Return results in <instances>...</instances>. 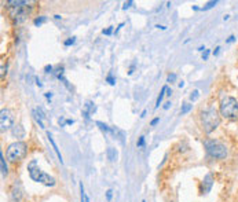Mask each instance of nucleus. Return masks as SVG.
<instances>
[{
    "label": "nucleus",
    "instance_id": "1",
    "mask_svg": "<svg viewBox=\"0 0 238 202\" xmlns=\"http://www.w3.org/2000/svg\"><path fill=\"white\" fill-rule=\"evenodd\" d=\"M201 124L205 134H212L220 124V113L214 106L204 109L201 111Z\"/></svg>",
    "mask_w": 238,
    "mask_h": 202
},
{
    "label": "nucleus",
    "instance_id": "2",
    "mask_svg": "<svg viewBox=\"0 0 238 202\" xmlns=\"http://www.w3.org/2000/svg\"><path fill=\"white\" fill-rule=\"evenodd\" d=\"M28 172H29V176L33 182L41 183V184L47 186V187H55V186H57V180H55L52 176H50L48 173L43 172V171L39 168L36 159H32V161L28 164Z\"/></svg>",
    "mask_w": 238,
    "mask_h": 202
},
{
    "label": "nucleus",
    "instance_id": "3",
    "mask_svg": "<svg viewBox=\"0 0 238 202\" xmlns=\"http://www.w3.org/2000/svg\"><path fill=\"white\" fill-rule=\"evenodd\" d=\"M26 154H28V144L22 140H18V142L8 144V147L6 150V158L10 162H20L25 158Z\"/></svg>",
    "mask_w": 238,
    "mask_h": 202
},
{
    "label": "nucleus",
    "instance_id": "4",
    "mask_svg": "<svg viewBox=\"0 0 238 202\" xmlns=\"http://www.w3.org/2000/svg\"><path fill=\"white\" fill-rule=\"evenodd\" d=\"M219 113L222 117L228 120L238 118V101L233 96H226L222 99L219 106Z\"/></svg>",
    "mask_w": 238,
    "mask_h": 202
},
{
    "label": "nucleus",
    "instance_id": "5",
    "mask_svg": "<svg viewBox=\"0 0 238 202\" xmlns=\"http://www.w3.org/2000/svg\"><path fill=\"white\" fill-rule=\"evenodd\" d=\"M204 147L206 150V154L209 157L212 158H216V159H223L227 157V147L226 144H223L222 142L219 140H215V139H208L204 142Z\"/></svg>",
    "mask_w": 238,
    "mask_h": 202
},
{
    "label": "nucleus",
    "instance_id": "6",
    "mask_svg": "<svg viewBox=\"0 0 238 202\" xmlns=\"http://www.w3.org/2000/svg\"><path fill=\"white\" fill-rule=\"evenodd\" d=\"M14 127V114L10 109H1L0 110V128L1 131L13 129Z\"/></svg>",
    "mask_w": 238,
    "mask_h": 202
},
{
    "label": "nucleus",
    "instance_id": "7",
    "mask_svg": "<svg viewBox=\"0 0 238 202\" xmlns=\"http://www.w3.org/2000/svg\"><path fill=\"white\" fill-rule=\"evenodd\" d=\"M32 10V6H24V7H18V8H10V17L14 21V24H21L24 22L28 14Z\"/></svg>",
    "mask_w": 238,
    "mask_h": 202
},
{
    "label": "nucleus",
    "instance_id": "8",
    "mask_svg": "<svg viewBox=\"0 0 238 202\" xmlns=\"http://www.w3.org/2000/svg\"><path fill=\"white\" fill-rule=\"evenodd\" d=\"M24 186L21 180H14L13 186L10 190V201L11 202H21V199L24 198Z\"/></svg>",
    "mask_w": 238,
    "mask_h": 202
},
{
    "label": "nucleus",
    "instance_id": "9",
    "mask_svg": "<svg viewBox=\"0 0 238 202\" xmlns=\"http://www.w3.org/2000/svg\"><path fill=\"white\" fill-rule=\"evenodd\" d=\"M212 186H214V176L211 173H206L200 186V194H208L212 190Z\"/></svg>",
    "mask_w": 238,
    "mask_h": 202
},
{
    "label": "nucleus",
    "instance_id": "10",
    "mask_svg": "<svg viewBox=\"0 0 238 202\" xmlns=\"http://www.w3.org/2000/svg\"><path fill=\"white\" fill-rule=\"evenodd\" d=\"M33 117H34V120L37 121V124L40 125V128H46V125H44V120H46V115H44L43 110L40 109V107H36L33 110Z\"/></svg>",
    "mask_w": 238,
    "mask_h": 202
},
{
    "label": "nucleus",
    "instance_id": "11",
    "mask_svg": "<svg viewBox=\"0 0 238 202\" xmlns=\"http://www.w3.org/2000/svg\"><path fill=\"white\" fill-rule=\"evenodd\" d=\"M47 138H48V142H50V143H51V146H52V150H54V153L57 154V157H58L59 162H61V164H63V159H62V154H61V151H59L58 146H57V143H55V140H54V138H52V135L50 134V132H47Z\"/></svg>",
    "mask_w": 238,
    "mask_h": 202
},
{
    "label": "nucleus",
    "instance_id": "12",
    "mask_svg": "<svg viewBox=\"0 0 238 202\" xmlns=\"http://www.w3.org/2000/svg\"><path fill=\"white\" fill-rule=\"evenodd\" d=\"M95 110H97V107H95V105H94L91 101H88L85 105H84V111H83V115L85 117V118H88L90 117V114H92V113H95Z\"/></svg>",
    "mask_w": 238,
    "mask_h": 202
},
{
    "label": "nucleus",
    "instance_id": "13",
    "mask_svg": "<svg viewBox=\"0 0 238 202\" xmlns=\"http://www.w3.org/2000/svg\"><path fill=\"white\" fill-rule=\"evenodd\" d=\"M11 134H13V136H15V138H18V139H22L25 136V129H24V127L22 125H14L13 127V129H11Z\"/></svg>",
    "mask_w": 238,
    "mask_h": 202
},
{
    "label": "nucleus",
    "instance_id": "14",
    "mask_svg": "<svg viewBox=\"0 0 238 202\" xmlns=\"http://www.w3.org/2000/svg\"><path fill=\"white\" fill-rule=\"evenodd\" d=\"M0 168H1V176L7 178V175H8V166H7V162H6L3 151H0Z\"/></svg>",
    "mask_w": 238,
    "mask_h": 202
},
{
    "label": "nucleus",
    "instance_id": "15",
    "mask_svg": "<svg viewBox=\"0 0 238 202\" xmlns=\"http://www.w3.org/2000/svg\"><path fill=\"white\" fill-rule=\"evenodd\" d=\"M29 3L28 1H24V0H8L7 1V7L8 8H18V7H24V6H28Z\"/></svg>",
    "mask_w": 238,
    "mask_h": 202
},
{
    "label": "nucleus",
    "instance_id": "16",
    "mask_svg": "<svg viewBox=\"0 0 238 202\" xmlns=\"http://www.w3.org/2000/svg\"><path fill=\"white\" fill-rule=\"evenodd\" d=\"M106 154H107V158L110 159L112 162L117 161V151H116V149H113V147H109V149L106 150Z\"/></svg>",
    "mask_w": 238,
    "mask_h": 202
},
{
    "label": "nucleus",
    "instance_id": "17",
    "mask_svg": "<svg viewBox=\"0 0 238 202\" xmlns=\"http://www.w3.org/2000/svg\"><path fill=\"white\" fill-rule=\"evenodd\" d=\"M167 88H168L167 85L162 87V89H161V92H160V95L157 96V102H155V109H158V107H160L161 102H162V99H164V95H167V94H165V92H167Z\"/></svg>",
    "mask_w": 238,
    "mask_h": 202
},
{
    "label": "nucleus",
    "instance_id": "18",
    "mask_svg": "<svg viewBox=\"0 0 238 202\" xmlns=\"http://www.w3.org/2000/svg\"><path fill=\"white\" fill-rule=\"evenodd\" d=\"M95 124L99 127V129L103 131V132H109V134H112V128L109 127V125H106L105 122H102V121H97Z\"/></svg>",
    "mask_w": 238,
    "mask_h": 202
},
{
    "label": "nucleus",
    "instance_id": "19",
    "mask_svg": "<svg viewBox=\"0 0 238 202\" xmlns=\"http://www.w3.org/2000/svg\"><path fill=\"white\" fill-rule=\"evenodd\" d=\"M46 21H47V17H44V15H40V17H37V18H34L33 24H34V26H40V25L44 24Z\"/></svg>",
    "mask_w": 238,
    "mask_h": 202
},
{
    "label": "nucleus",
    "instance_id": "20",
    "mask_svg": "<svg viewBox=\"0 0 238 202\" xmlns=\"http://www.w3.org/2000/svg\"><path fill=\"white\" fill-rule=\"evenodd\" d=\"M191 109H193V105H190V103H183V105H182V109H180V113H182V114H186V113H189Z\"/></svg>",
    "mask_w": 238,
    "mask_h": 202
},
{
    "label": "nucleus",
    "instance_id": "21",
    "mask_svg": "<svg viewBox=\"0 0 238 202\" xmlns=\"http://www.w3.org/2000/svg\"><path fill=\"white\" fill-rule=\"evenodd\" d=\"M85 199H87V194H85V190H84L83 183H80V201L85 202Z\"/></svg>",
    "mask_w": 238,
    "mask_h": 202
},
{
    "label": "nucleus",
    "instance_id": "22",
    "mask_svg": "<svg viewBox=\"0 0 238 202\" xmlns=\"http://www.w3.org/2000/svg\"><path fill=\"white\" fill-rule=\"evenodd\" d=\"M216 4H218V0H212V1H208V3H206V4H205L201 10H202V11H206V10H209V8H212V7H215Z\"/></svg>",
    "mask_w": 238,
    "mask_h": 202
},
{
    "label": "nucleus",
    "instance_id": "23",
    "mask_svg": "<svg viewBox=\"0 0 238 202\" xmlns=\"http://www.w3.org/2000/svg\"><path fill=\"white\" fill-rule=\"evenodd\" d=\"M198 96H200V91L198 89H194V91L191 92V95H190V101L195 102L197 99H198Z\"/></svg>",
    "mask_w": 238,
    "mask_h": 202
},
{
    "label": "nucleus",
    "instance_id": "24",
    "mask_svg": "<svg viewBox=\"0 0 238 202\" xmlns=\"http://www.w3.org/2000/svg\"><path fill=\"white\" fill-rule=\"evenodd\" d=\"M106 81L109 82L110 85H114V84H116V78L113 77V74H112V73H109V74H107V77H106Z\"/></svg>",
    "mask_w": 238,
    "mask_h": 202
},
{
    "label": "nucleus",
    "instance_id": "25",
    "mask_svg": "<svg viewBox=\"0 0 238 202\" xmlns=\"http://www.w3.org/2000/svg\"><path fill=\"white\" fill-rule=\"evenodd\" d=\"M74 41H76V37H70V38H68V40H65V41H63V44L68 47V45H72V44H74Z\"/></svg>",
    "mask_w": 238,
    "mask_h": 202
},
{
    "label": "nucleus",
    "instance_id": "26",
    "mask_svg": "<svg viewBox=\"0 0 238 202\" xmlns=\"http://www.w3.org/2000/svg\"><path fill=\"white\" fill-rule=\"evenodd\" d=\"M112 198H113V190H110V188H109V190L106 191V199H107V202L112 201Z\"/></svg>",
    "mask_w": 238,
    "mask_h": 202
},
{
    "label": "nucleus",
    "instance_id": "27",
    "mask_svg": "<svg viewBox=\"0 0 238 202\" xmlns=\"http://www.w3.org/2000/svg\"><path fill=\"white\" fill-rule=\"evenodd\" d=\"M176 80V74L175 73H171V74H168V78H167V81L168 82H174Z\"/></svg>",
    "mask_w": 238,
    "mask_h": 202
},
{
    "label": "nucleus",
    "instance_id": "28",
    "mask_svg": "<svg viewBox=\"0 0 238 202\" xmlns=\"http://www.w3.org/2000/svg\"><path fill=\"white\" fill-rule=\"evenodd\" d=\"M136 146H138V147H143V146H145V136H141V138H139Z\"/></svg>",
    "mask_w": 238,
    "mask_h": 202
},
{
    "label": "nucleus",
    "instance_id": "29",
    "mask_svg": "<svg viewBox=\"0 0 238 202\" xmlns=\"http://www.w3.org/2000/svg\"><path fill=\"white\" fill-rule=\"evenodd\" d=\"M112 32H113V26H109L107 29H103V30H102V33H103V34H106V36L112 34Z\"/></svg>",
    "mask_w": 238,
    "mask_h": 202
},
{
    "label": "nucleus",
    "instance_id": "30",
    "mask_svg": "<svg viewBox=\"0 0 238 202\" xmlns=\"http://www.w3.org/2000/svg\"><path fill=\"white\" fill-rule=\"evenodd\" d=\"M209 54H211V50H205L204 54H202V61H208Z\"/></svg>",
    "mask_w": 238,
    "mask_h": 202
},
{
    "label": "nucleus",
    "instance_id": "31",
    "mask_svg": "<svg viewBox=\"0 0 238 202\" xmlns=\"http://www.w3.org/2000/svg\"><path fill=\"white\" fill-rule=\"evenodd\" d=\"M132 4H134V1H132V0H130V1H125V3H124V6H123V10L130 8Z\"/></svg>",
    "mask_w": 238,
    "mask_h": 202
},
{
    "label": "nucleus",
    "instance_id": "32",
    "mask_svg": "<svg viewBox=\"0 0 238 202\" xmlns=\"http://www.w3.org/2000/svg\"><path fill=\"white\" fill-rule=\"evenodd\" d=\"M158 122H160V117H155V118H153V120H151L150 125H151V127H154V125H157Z\"/></svg>",
    "mask_w": 238,
    "mask_h": 202
},
{
    "label": "nucleus",
    "instance_id": "33",
    "mask_svg": "<svg viewBox=\"0 0 238 202\" xmlns=\"http://www.w3.org/2000/svg\"><path fill=\"white\" fill-rule=\"evenodd\" d=\"M6 70H7V66L4 67V65H1V78H4V74L7 73Z\"/></svg>",
    "mask_w": 238,
    "mask_h": 202
},
{
    "label": "nucleus",
    "instance_id": "34",
    "mask_svg": "<svg viewBox=\"0 0 238 202\" xmlns=\"http://www.w3.org/2000/svg\"><path fill=\"white\" fill-rule=\"evenodd\" d=\"M234 40H235V36H233V34H231V36H230V37L226 40V43H233Z\"/></svg>",
    "mask_w": 238,
    "mask_h": 202
},
{
    "label": "nucleus",
    "instance_id": "35",
    "mask_svg": "<svg viewBox=\"0 0 238 202\" xmlns=\"http://www.w3.org/2000/svg\"><path fill=\"white\" fill-rule=\"evenodd\" d=\"M44 70H46V73H51V70H52V66H51V65H50V66H46V69H44Z\"/></svg>",
    "mask_w": 238,
    "mask_h": 202
},
{
    "label": "nucleus",
    "instance_id": "36",
    "mask_svg": "<svg viewBox=\"0 0 238 202\" xmlns=\"http://www.w3.org/2000/svg\"><path fill=\"white\" fill-rule=\"evenodd\" d=\"M155 28H157V29H161V30H165L167 26H164V25H155Z\"/></svg>",
    "mask_w": 238,
    "mask_h": 202
},
{
    "label": "nucleus",
    "instance_id": "37",
    "mask_svg": "<svg viewBox=\"0 0 238 202\" xmlns=\"http://www.w3.org/2000/svg\"><path fill=\"white\" fill-rule=\"evenodd\" d=\"M219 51H220V47H219V45H218V47L215 48V51H214V55H215V57H216V55H218V54H219Z\"/></svg>",
    "mask_w": 238,
    "mask_h": 202
},
{
    "label": "nucleus",
    "instance_id": "38",
    "mask_svg": "<svg viewBox=\"0 0 238 202\" xmlns=\"http://www.w3.org/2000/svg\"><path fill=\"white\" fill-rule=\"evenodd\" d=\"M123 26H124V24H123V22H121V24H120V25H118V26H117V28H116V34L118 33V30H120V29H121Z\"/></svg>",
    "mask_w": 238,
    "mask_h": 202
},
{
    "label": "nucleus",
    "instance_id": "39",
    "mask_svg": "<svg viewBox=\"0 0 238 202\" xmlns=\"http://www.w3.org/2000/svg\"><path fill=\"white\" fill-rule=\"evenodd\" d=\"M169 107H171V102H167L165 105H164V109H165V110H168Z\"/></svg>",
    "mask_w": 238,
    "mask_h": 202
},
{
    "label": "nucleus",
    "instance_id": "40",
    "mask_svg": "<svg viewBox=\"0 0 238 202\" xmlns=\"http://www.w3.org/2000/svg\"><path fill=\"white\" fill-rule=\"evenodd\" d=\"M46 98H47V99H51V98H52V92H47V94H46Z\"/></svg>",
    "mask_w": 238,
    "mask_h": 202
},
{
    "label": "nucleus",
    "instance_id": "41",
    "mask_svg": "<svg viewBox=\"0 0 238 202\" xmlns=\"http://www.w3.org/2000/svg\"><path fill=\"white\" fill-rule=\"evenodd\" d=\"M167 92H168V94H167V95H168V96H171V95H172V89H171V88H167Z\"/></svg>",
    "mask_w": 238,
    "mask_h": 202
},
{
    "label": "nucleus",
    "instance_id": "42",
    "mask_svg": "<svg viewBox=\"0 0 238 202\" xmlns=\"http://www.w3.org/2000/svg\"><path fill=\"white\" fill-rule=\"evenodd\" d=\"M73 122H74V121H73V120H66V121H65V124H68V125L73 124Z\"/></svg>",
    "mask_w": 238,
    "mask_h": 202
},
{
    "label": "nucleus",
    "instance_id": "43",
    "mask_svg": "<svg viewBox=\"0 0 238 202\" xmlns=\"http://www.w3.org/2000/svg\"><path fill=\"white\" fill-rule=\"evenodd\" d=\"M36 84H37V85H39V87H41V85H43V84L40 82V80H39V78H36Z\"/></svg>",
    "mask_w": 238,
    "mask_h": 202
},
{
    "label": "nucleus",
    "instance_id": "44",
    "mask_svg": "<svg viewBox=\"0 0 238 202\" xmlns=\"http://www.w3.org/2000/svg\"><path fill=\"white\" fill-rule=\"evenodd\" d=\"M198 51H205V47H204V45H200V47H198Z\"/></svg>",
    "mask_w": 238,
    "mask_h": 202
},
{
    "label": "nucleus",
    "instance_id": "45",
    "mask_svg": "<svg viewBox=\"0 0 238 202\" xmlns=\"http://www.w3.org/2000/svg\"><path fill=\"white\" fill-rule=\"evenodd\" d=\"M54 18H55V19H61V18H62V17H61V15H58V14H57V15H54Z\"/></svg>",
    "mask_w": 238,
    "mask_h": 202
},
{
    "label": "nucleus",
    "instance_id": "46",
    "mask_svg": "<svg viewBox=\"0 0 238 202\" xmlns=\"http://www.w3.org/2000/svg\"><path fill=\"white\" fill-rule=\"evenodd\" d=\"M145 115H146V110H143V111H142V114H141V117H142V118H143Z\"/></svg>",
    "mask_w": 238,
    "mask_h": 202
},
{
    "label": "nucleus",
    "instance_id": "47",
    "mask_svg": "<svg viewBox=\"0 0 238 202\" xmlns=\"http://www.w3.org/2000/svg\"><path fill=\"white\" fill-rule=\"evenodd\" d=\"M179 87L182 88V87H185V81H182V82H179Z\"/></svg>",
    "mask_w": 238,
    "mask_h": 202
},
{
    "label": "nucleus",
    "instance_id": "48",
    "mask_svg": "<svg viewBox=\"0 0 238 202\" xmlns=\"http://www.w3.org/2000/svg\"><path fill=\"white\" fill-rule=\"evenodd\" d=\"M142 202H146V201H145V199H143V201H142Z\"/></svg>",
    "mask_w": 238,
    "mask_h": 202
}]
</instances>
